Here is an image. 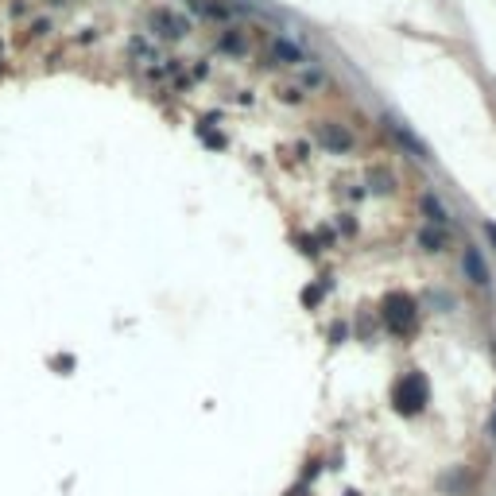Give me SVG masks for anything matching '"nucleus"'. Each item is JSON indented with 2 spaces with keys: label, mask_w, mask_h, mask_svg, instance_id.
Segmentation results:
<instances>
[{
  "label": "nucleus",
  "mask_w": 496,
  "mask_h": 496,
  "mask_svg": "<svg viewBox=\"0 0 496 496\" xmlns=\"http://www.w3.org/2000/svg\"><path fill=\"white\" fill-rule=\"evenodd\" d=\"M152 28L159 31L163 39H179V35H186V31H190V20H186V16H179V12H171V8H155V12H152Z\"/></svg>",
  "instance_id": "obj_1"
},
{
  "label": "nucleus",
  "mask_w": 496,
  "mask_h": 496,
  "mask_svg": "<svg viewBox=\"0 0 496 496\" xmlns=\"http://www.w3.org/2000/svg\"><path fill=\"white\" fill-rule=\"evenodd\" d=\"M461 268H466V276L473 279L477 287H489V268H485V260H481V252H477V248H469V244H466V256H461Z\"/></svg>",
  "instance_id": "obj_2"
},
{
  "label": "nucleus",
  "mask_w": 496,
  "mask_h": 496,
  "mask_svg": "<svg viewBox=\"0 0 496 496\" xmlns=\"http://www.w3.org/2000/svg\"><path fill=\"white\" fill-rule=\"evenodd\" d=\"M318 140H326L329 147H353V136L345 128H334V124H322L318 128Z\"/></svg>",
  "instance_id": "obj_3"
},
{
  "label": "nucleus",
  "mask_w": 496,
  "mask_h": 496,
  "mask_svg": "<svg viewBox=\"0 0 496 496\" xmlns=\"http://www.w3.org/2000/svg\"><path fill=\"white\" fill-rule=\"evenodd\" d=\"M423 210H427V221H431V225H438V229H446V225H450V218H446L442 202H438L434 194H423Z\"/></svg>",
  "instance_id": "obj_4"
},
{
  "label": "nucleus",
  "mask_w": 496,
  "mask_h": 496,
  "mask_svg": "<svg viewBox=\"0 0 496 496\" xmlns=\"http://www.w3.org/2000/svg\"><path fill=\"white\" fill-rule=\"evenodd\" d=\"M419 241L431 248V252H442V244H446V229H431V225H427L423 233H419Z\"/></svg>",
  "instance_id": "obj_5"
},
{
  "label": "nucleus",
  "mask_w": 496,
  "mask_h": 496,
  "mask_svg": "<svg viewBox=\"0 0 496 496\" xmlns=\"http://www.w3.org/2000/svg\"><path fill=\"white\" fill-rule=\"evenodd\" d=\"M372 183H376V190H380V194H388V190H392V175H388L384 167H376V171L368 175V186H372Z\"/></svg>",
  "instance_id": "obj_6"
},
{
  "label": "nucleus",
  "mask_w": 496,
  "mask_h": 496,
  "mask_svg": "<svg viewBox=\"0 0 496 496\" xmlns=\"http://www.w3.org/2000/svg\"><path fill=\"white\" fill-rule=\"evenodd\" d=\"M489 431H492V438H496V415H492V423H489Z\"/></svg>",
  "instance_id": "obj_7"
}]
</instances>
